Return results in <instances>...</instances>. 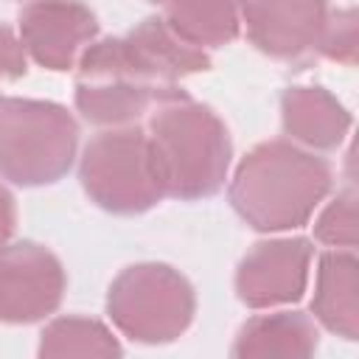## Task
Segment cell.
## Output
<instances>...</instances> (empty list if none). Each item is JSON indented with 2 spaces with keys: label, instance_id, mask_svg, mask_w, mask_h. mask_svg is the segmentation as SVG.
<instances>
[{
  "label": "cell",
  "instance_id": "obj_9",
  "mask_svg": "<svg viewBox=\"0 0 359 359\" xmlns=\"http://www.w3.org/2000/svg\"><path fill=\"white\" fill-rule=\"evenodd\" d=\"M328 14V0H244L241 22L261 53L294 62L317 50Z\"/></svg>",
  "mask_w": 359,
  "mask_h": 359
},
{
  "label": "cell",
  "instance_id": "obj_12",
  "mask_svg": "<svg viewBox=\"0 0 359 359\" xmlns=\"http://www.w3.org/2000/svg\"><path fill=\"white\" fill-rule=\"evenodd\" d=\"M182 98V95H177ZM174 101L154 87L129 81L123 76H84L76 84V107L79 112L98 126H132L137 118L149 112V107Z\"/></svg>",
  "mask_w": 359,
  "mask_h": 359
},
{
  "label": "cell",
  "instance_id": "obj_6",
  "mask_svg": "<svg viewBox=\"0 0 359 359\" xmlns=\"http://www.w3.org/2000/svg\"><path fill=\"white\" fill-rule=\"evenodd\" d=\"M112 323L137 342H171L194 320L191 283L165 264H135L123 269L107 297Z\"/></svg>",
  "mask_w": 359,
  "mask_h": 359
},
{
  "label": "cell",
  "instance_id": "obj_18",
  "mask_svg": "<svg viewBox=\"0 0 359 359\" xmlns=\"http://www.w3.org/2000/svg\"><path fill=\"white\" fill-rule=\"evenodd\" d=\"M317 53H323L334 62H342L348 67L356 65V11L353 8L328 14Z\"/></svg>",
  "mask_w": 359,
  "mask_h": 359
},
{
  "label": "cell",
  "instance_id": "obj_17",
  "mask_svg": "<svg viewBox=\"0 0 359 359\" xmlns=\"http://www.w3.org/2000/svg\"><path fill=\"white\" fill-rule=\"evenodd\" d=\"M314 236L334 250L356 247V194L353 188L337 194L314 224Z\"/></svg>",
  "mask_w": 359,
  "mask_h": 359
},
{
  "label": "cell",
  "instance_id": "obj_13",
  "mask_svg": "<svg viewBox=\"0 0 359 359\" xmlns=\"http://www.w3.org/2000/svg\"><path fill=\"white\" fill-rule=\"evenodd\" d=\"M311 309L317 320L345 339L359 334V264L353 250H331L320 258Z\"/></svg>",
  "mask_w": 359,
  "mask_h": 359
},
{
  "label": "cell",
  "instance_id": "obj_11",
  "mask_svg": "<svg viewBox=\"0 0 359 359\" xmlns=\"http://www.w3.org/2000/svg\"><path fill=\"white\" fill-rule=\"evenodd\" d=\"M286 135L311 151H328L342 143L351 126L348 109L323 87H289L280 98Z\"/></svg>",
  "mask_w": 359,
  "mask_h": 359
},
{
  "label": "cell",
  "instance_id": "obj_15",
  "mask_svg": "<svg viewBox=\"0 0 359 359\" xmlns=\"http://www.w3.org/2000/svg\"><path fill=\"white\" fill-rule=\"evenodd\" d=\"M317 348V325L300 311H275L250 320L236 339V356H311Z\"/></svg>",
  "mask_w": 359,
  "mask_h": 359
},
{
  "label": "cell",
  "instance_id": "obj_14",
  "mask_svg": "<svg viewBox=\"0 0 359 359\" xmlns=\"http://www.w3.org/2000/svg\"><path fill=\"white\" fill-rule=\"evenodd\" d=\"M244 0H165V25L194 48H219L236 39Z\"/></svg>",
  "mask_w": 359,
  "mask_h": 359
},
{
  "label": "cell",
  "instance_id": "obj_3",
  "mask_svg": "<svg viewBox=\"0 0 359 359\" xmlns=\"http://www.w3.org/2000/svg\"><path fill=\"white\" fill-rule=\"evenodd\" d=\"M79 126L53 101L0 98V174L17 185L56 182L73 163Z\"/></svg>",
  "mask_w": 359,
  "mask_h": 359
},
{
  "label": "cell",
  "instance_id": "obj_8",
  "mask_svg": "<svg viewBox=\"0 0 359 359\" xmlns=\"http://www.w3.org/2000/svg\"><path fill=\"white\" fill-rule=\"evenodd\" d=\"M95 31V14L79 0H31L20 14V42L48 70L73 67Z\"/></svg>",
  "mask_w": 359,
  "mask_h": 359
},
{
  "label": "cell",
  "instance_id": "obj_7",
  "mask_svg": "<svg viewBox=\"0 0 359 359\" xmlns=\"http://www.w3.org/2000/svg\"><path fill=\"white\" fill-rule=\"evenodd\" d=\"M65 292L59 258L34 244L0 247V323H36L50 314Z\"/></svg>",
  "mask_w": 359,
  "mask_h": 359
},
{
  "label": "cell",
  "instance_id": "obj_1",
  "mask_svg": "<svg viewBox=\"0 0 359 359\" xmlns=\"http://www.w3.org/2000/svg\"><path fill=\"white\" fill-rule=\"evenodd\" d=\"M331 188V165L289 140L255 146L236 168L230 199L255 230L278 233L309 222Z\"/></svg>",
  "mask_w": 359,
  "mask_h": 359
},
{
  "label": "cell",
  "instance_id": "obj_2",
  "mask_svg": "<svg viewBox=\"0 0 359 359\" xmlns=\"http://www.w3.org/2000/svg\"><path fill=\"white\" fill-rule=\"evenodd\" d=\"M146 135L165 196L202 199L224 185L233 146L227 126L213 109L185 95L157 104Z\"/></svg>",
  "mask_w": 359,
  "mask_h": 359
},
{
  "label": "cell",
  "instance_id": "obj_16",
  "mask_svg": "<svg viewBox=\"0 0 359 359\" xmlns=\"http://www.w3.org/2000/svg\"><path fill=\"white\" fill-rule=\"evenodd\" d=\"M42 356H118L121 345L109 328L87 317H62L42 331Z\"/></svg>",
  "mask_w": 359,
  "mask_h": 359
},
{
  "label": "cell",
  "instance_id": "obj_5",
  "mask_svg": "<svg viewBox=\"0 0 359 359\" xmlns=\"http://www.w3.org/2000/svg\"><path fill=\"white\" fill-rule=\"evenodd\" d=\"M81 185L98 208L123 216L143 213L165 196L149 135L135 126H112L87 143Z\"/></svg>",
  "mask_w": 359,
  "mask_h": 359
},
{
  "label": "cell",
  "instance_id": "obj_10",
  "mask_svg": "<svg viewBox=\"0 0 359 359\" xmlns=\"http://www.w3.org/2000/svg\"><path fill=\"white\" fill-rule=\"evenodd\" d=\"M311 247L306 238H272L255 244L236 272L238 297L252 309L294 303L309 283Z\"/></svg>",
  "mask_w": 359,
  "mask_h": 359
},
{
  "label": "cell",
  "instance_id": "obj_19",
  "mask_svg": "<svg viewBox=\"0 0 359 359\" xmlns=\"http://www.w3.org/2000/svg\"><path fill=\"white\" fill-rule=\"evenodd\" d=\"M20 76H25V48L6 25H0V84Z\"/></svg>",
  "mask_w": 359,
  "mask_h": 359
},
{
  "label": "cell",
  "instance_id": "obj_4",
  "mask_svg": "<svg viewBox=\"0 0 359 359\" xmlns=\"http://www.w3.org/2000/svg\"><path fill=\"white\" fill-rule=\"evenodd\" d=\"M208 67V56L182 42L165 20L149 17L126 36L90 42L79 56L81 76H123L165 95H182L180 79Z\"/></svg>",
  "mask_w": 359,
  "mask_h": 359
},
{
  "label": "cell",
  "instance_id": "obj_20",
  "mask_svg": "<svg viewBox=\"0 0 359 359\" xmlns=\"http://www.w3.org/2000/svg\"><path fill=\"white\" fill-rule=\"evenodd\" d=\"M11 230H14V199H11V194L0 185V247L8 241Z\"/></svg>",
  "mask_w": 359,
  "mask_h": 359
}]
</instances>
